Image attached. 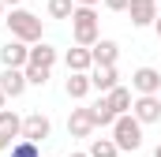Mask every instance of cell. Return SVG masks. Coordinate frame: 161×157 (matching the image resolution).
Here are the masks:
<instances>
[{
  "instance_id": "obj_9",
  "label": "cell",
  "mask_w": 161,
  "mask_h": 157,
  "mask_svg": "<svg viewBox=\"0 0 161 157\" xmlns=\"http://www.w3.org/2000/svg\"><path fill=\"white\" fill-rule=\"evenodd\" d=\"M94 116H90V105H82V109H71V116H68V135L71 138H90L94 135Z\"/></svg>"
},
{
  "instance_id": "obj_11",
  "label": "cell",
  "mask_w": 161,
  "mask_h": 157,
  "mask_svg": "<svg viewBox=\"0 0 161 157\" xmlns=\"http://www.w3.org/2000/svg\"><path fill=\"white\" fill-rule=\"evenodd\" d=\"M64 64H68V75H90V68H94V56H90V49H68L64 52Z\"/></svg>"
},
{
  "instance_id": "obj_28",
  "label": "cell",
  "mask_w": 161,
  "mask_h": 157,
  "mask_svg": "<svg viewBox=\"0 0 161 157\" xmlns=\"http://www.w3.org/2000/svg\"><path fill=\"white\" fill-rule=\"evenodd\" d=\"M4 101H8V97H4V94H0V112H4Z\"/></svg>"
},
{
  "instance_id": "obj_24",
  "label": "cell",
  "mask_w": 161,
  "mask_h": 157,
  "mask_svg": "<svg viewBox=\"0 0 161 157\" xmlns=\"http://www.w3.org/2000/svg\"><path fill=\"white\" fill-rule=\"evenodd\" d=\"M94 4H101V0H75V8H94Z\"/></svg>"
},
{
  "instance_id": "obj_29",
  "label": "cell",
  "mask_w": 161,
  "mask_h": 157,
  "mask_svg": "<svg viewBox=\"0 0 161 157\" xmlns=\"http://www.w3.org/2000/svg\"><path fill=\"white\" fill-rule=\"evenodd\" d=\"M0 19H4V0H0Z\"/></svg>"
},
{
  "instance_id": "obj_21",
  "label": "cell",
  "mask_w": 161,
  "mask_h": 157,
  "mask_svg": "<svg viewBox=\"0 0 161 157\" xmlns=\"http://www.w3.org/2000/svg\"><path fill=\"white\" fill-rule=\"evenodd\" d=\"M23 75H26V86H45L53 71H45V68H23Z\"/></svg>"
},
{
  "instance_id": "obj_8",
  "label": "cell",
  "mask_w": 161,
  "mask_h": 157,
  "mask_svg": "<svg viewBox=\"0 0 161 157\" xmlns=\"http://www.w3.org/2000/svg\"><path fill=\"white\" fill-rule=\"evenodd\" d=\"M127 15H131V26H154L161 11H158V0H131Z\"/></svg>"
},
{
  "instance_id": "obj_16",
  "label": "cell",
  "mask_w": 161,
  "mask_h": 157,
  "mask_svg": "<svg viewBox=\"0 0 161 157\" xmlns=\"http://www.w3.org/2000/svg\"><path fill=\"white\" fill-rule=\"evenodd\" d=\"M105 101H109V109H113L116 116H127V112H131V90H127V86L109 90V94H105Z\"/></svg>"
},
{
  "instance_id": "obj_10",
  "label": "cell",
  "mask_w": 161,
  "mask_h": 157,
  "mask_svg": "<svg viewBox=\"0 0 161 157\" xmlns=\"http://www.w3.org/2000/svg\"><path fill=\"white\" fill-rule=\"evenodd\" d=\"M131 116L139 123H158L161 120V97H135L131 101Z\"/></svg>"
},
{
  "instance_id": "obj_3",
  "label": "cell",
  "mask_w": 161,
  "mask_h": 157,
  "mask_svg": "<svg viewBox=\"0 0 161 157\" xmlns=\"http://www.w3.org/2000/svg\"><path fill=\"white\" fill-rule=\"evenodd\" d=\"M113 142H116V150H127V154H135L139 146H142V123L131 116H116V123H113Z\"/></svg>"
},
{
  "instance_id": "obj_26",
  "label": "cell",
  "mask_w": 161,
  "mask_h": 157,
  "mask_svg": "<svg viewBox=\"0 0 161 157\" xmlns=\"http://www.w3.org/2000/svg\"><path fill=\"white\" fill-rule=\"evenodd\" d=\"M154 30H158V41H161V15H158V23H154Z\"/></svg>"
},
{
  "instance_id": "obj_6",
  "label": "cell",
  "mask_w": 161,
  "mask_h": 157,
  "mask_svg": "<svg viewBox=\"0 0 161 157\" xmlns=\"http://www.w3.org/2000/svg\"><path fill=\"white\" fill-rule=\"evenodd\" d=\"M131 90H135L139 97H158V90H161V71H158V68H139V71L131 75Z\"/></svg>"
},
{
  "instance_id": "obj_22",
  "label": "cell",
  "mask_w": 161,
  "mask_h": 157,
  "mask_svg": "<svg viewBox=\"0 0 161 157\" xmlns=\"http://www.w3.org/2000/svg\"><path fill=\"white\" fill-rule=\"evenodd\" d=\"M11 157H41V154H38V146H34V142H26V138H19V142L11 146Z\"/></svg>"
},
{
  "instance_id": "obj_19",
  "label": "cell",
  "mask_w": 161,
  "mask_h": 157,
  "mask_svg": "<svg viewBox=\"0 0 161 157\" xmlns=\"http://www.w3.org/2000/svg\"><path fill=\"white\" fill-rule=\"evenodd\" d=\"M86 154H90V157H120V150H116V142H113V138H94Z\"/></svg>"
},
{
  "instance_id": "obj_23",
  "label": "cell",
  "mask_w": 161,
  "mask_h": 157,
  "mask_svg": "<svg viewBox=\"0 0 161 157\" xmlns=\"http://www.w3.org/2000/svg\"><path fill=\"white\" fill-rule=\"evenodd\" d=\"M101 4H105L109 11H127V4H131V0H101Z\"/></svg>"
},
{
  "instance_id": "obj_13",
  "label": "cell",
  "mask_w": 161,
  "mask_h": 157,
  "mask_svg": "<svg viewBox=\"0 0 161 157\" xmlns=\"http://www.w3.org/2000/svg\"><path fill=\"white\" fill-rule=\"evenodd\" d=\"M0 94H4V97H23V94H26V75L4 68V71H0Z\"/></svg>"
},
{
  "instance_id": "obj_14",
  "label": "cell",
  "mask_w": 161,
  "mask_h": 157,
  "mask_svg": "<svg viewBox=\"0 0 161 157\" xmlns=\"http://www.w3.org/2000/svg\"><path fill=\"white\" fill-rule=\"evenodd\" d=\"M90 86H94L97 94H109V90H116V86H120L116 68H90Z\"/></svg>"
},
{
  "instance_id": "obj_1",
  "label": "cell",
  "mask_w": 161,
  "mask_h": 157,
  "mask_svg": "<svg viewBox=\"0 0 161 157\" xmlns=\"http://www.w3.org/2000/svg\"><path fill=\"white\" fill-rule=\"evenodd\" d=\"M4 23L11 30V38L23 41V45H38L41 41V19L34 11H26V8H15L11 15H4Z\"/></svg>"
},
{
  "instance_id": "obj_12",
  "label": "cell",
  "mask_w": 161,
  "mask_h": 157,
  "mask_svg": "<svg viewBox=\"0 0 161 157\" xmlns=\"http://www.w3.org/2000/svg\"><path fill=\"white\" fill-rule=\"evenodd\" d=\"M90 56H94V68H116V56H120V45L113 38H101L94 49H90Z\"/></svg>"
},
{
  "instance_id": "obj_15",
  "label": "cell",
  "mask_w": 161,
  "mask_h": 157,
  "mask_svg": "<svg viewBox=\"0 0 161 157\" xmlns=\"http://www.w3.org/2000/svg\"><path fill=\"white\" fill-rule=\"evenodd\" d=\"M53 64H56V49H53V45H45V41L30 45V64H26V68H45V71H53Z\"/></svg>"
},
{
  "instance_id": "obj_27",
  "label": "cell",
  "mask_w": 161,
  "mask_h": 157,
  "mask_svg": "<svg viewBox=\"0 0 161 157\" xmlns=\"http://www.w3.org/2000/svg\"><path fill=\"white\" fill-rule=\"evenodd\" d=\"M68 157H90V154H82V150H75V154H68Z\"/></svg>"
},
{
  "instance_id": "obj_7",
  "label": "cell",
  "mask_w": 161,
  "mask_h": 157,
  "mask_svg": "<svg viewBox=\"0 0 161 157\" xmlns=\"http://www.w3.org/2000/svg\"><path fill=\"white\" fill-rule=\"evenodd\" d=\"M0 64L4 68H11V71H23L26 64H30V45H23V41H8L4 49H0Z\"/></svg>"
},
{
  "instance_id": "obj_4",
  "label": "cell",
  "mask_w": 161,
  "mask_h": 157,
  "mask_svg": "<svg viewBox=\"0 0 161 157\" xmlns=\"http://www.w3.org/2000/svg\"><path fill=\"white\" fill-rule=\"evenodd\" d=\"M49 135H53V120L45 116V112H30V116H23V138H26V142L38 146V142H45Z\"/></svg>"
},
{
  "instance_id": "obj_20",
  "label": "cell",
  "mask_w": 161,
  "mask_h": 157,
  "mask_svg": "<svg viewBox=\"0 0 161 157\" xmlns=\"http://www.w3.org/2000/svg\"><path fill=\"white\" fill-rule=\"evenodd\" d=\"M49 15L53 19H71L75 15V0H49Z\"/></svg>"
},
{
  "instance_id": "obj_5",
  "label": "cell",
  "mask_w": 161,
  "mask_h": 157,
  "mask_svg": "<svg viewBox=\"0 0 161 157\" xmlns=\"http://www.w3.org/2000/svg\"><path fill=\"white\" fill-rule=\"evenodd\" d=\"M15 138H23V116L11 112V109H4V112H0V154L11 150Z\"/></svg>"
},
{
  "instance_id": "obj_25",
  "label": "cell",
  "mask_w": 161,
  "mask_h": 157,
  "mask_svg": "<svg viewBox=\"0 0 161 157\" xmlns=\"http://www.w3.org/2000/svg\"><path fill=\"white\" fill-rule=\"evenodd\" d=\"M19 4H23V0H4V8H11V11H15Z\"/></svg>"
},
{
  "instance_id": "obj_17",
  "label": "cell",
  "mask_w": 161,
  "mask_h": 157,
  "mask_svg": "<svg viewBox=\"0 0 161 157\" xmlns=\"http://www.w3.org/2000/svg\"><path fill=\"white\" fill-rule=\"evenodd\" d=\"M90 90H94V86H90V75H68V82H64V94H68L71 101H82Z\"/></svg>"
},
{
  "instance_id": "obj_18",
  "label": "cell",
  "mask_w": 161,
  "mask_h": 157,
  "mask_svg": "<svg viewBox=\"0 0 161 157\" xmlns=\"http://www.w3.org/2000/svg\"><path fill=\"white\" fill-rule=\"evenodd\" d=\"M90 116H94V123H97V127H113V123H116V112L109 109L105 94H101V97H97V101L90 105Z\"/></svg>"
},
{
  "instance_id": "obj_2",
  "label": "cell",
  "mask_w": 161,
  "mask_h": 157,
  "mask_svg": "<svg viewBox=\"0 0 161 157\" xmlns=\"http://www.w3.org/2000/svg\"><path fill=\"white\" fill-rule=\"evenodd\" d=\"M71 38L82 49H94L101 41V26H97V11L94 8H75V15H71Z\"/></svg>"
},
{
  "instance_id": "obj_30",
  "label": "cell",
  "mask_w": 161,
  "mask_h": 157,
  "mask_svg": "<svg viewBox=\"0 0 161 157\" xmlns=\"http://www.w3.org/2000/svg\"><path fill=\"white\" fill-rule=\"evenodd\" d=\"M154 157H161V146H158V150H154Z\"/></svg>"
}]
</instances>
